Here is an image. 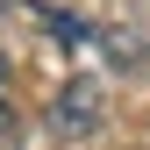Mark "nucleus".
Masks as SVG:
<instances>
[{"label": "nucleus", "instance_id": "f03ea898", "mask_svg": "<svg viewBox=\"0 0 150 150\" xmlns=\"http://www.w3.org/2000/svg\"><path fill=\"white\" fill-rule=\"evenodd\" d=\"M0 136H14V93H7V57H0Z\"/></svg>", "mask_w": 150, "mask_h": 150}, {"label": "nucleus", "instance_id": "7ed1b4c3", "mask_svg": "<svg viewBox=\"0 0 150 150\" xmlns=\"http://www.w3.org/2000/svg\"><path fill=\"white\" fill-rule=\"evenodd\" d=\"M0 7H36V0H0Z\"/></svg>", "mask_w": 150, "mask_h": 150}, {"label": "nucleus", "instance_id": "f257e3e1", "mask_svg": "<svg viewBox=\"0 0 150 150\" xmlns=\"http://www.w3.org/2000/svg\"><path fill=\"white\" fill-rule=\"evenodd\" d=\"M100 79H93V71H79V79H64L57 86V100H50V136H93V129H100Z\"/></svg>", "mask_w": 150, "mask_h": 150}]
</instances>
